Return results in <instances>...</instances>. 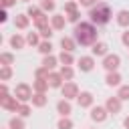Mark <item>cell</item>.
Segmentation results:
<instances>
[{"label": "cell", "mask_w": 129, "mask_h": 129, "mask_svg": "<svg viewBox=\"0 0 129 129\" xmlns=\"http://www.w3.org/2000/svg\"><path fill=\"white\" fill-rule=\"evenodd\" d=\"M73 38L77 40L79 46H93L99 40V32L97 26L91 20H81L79 24H75L73 28Z\"/></svg>", "instance_id": "cell-1"}, {"label": "cell", "mask_w": 129, "mask_h": 129, "mask_svg": "<svg viewBox=\"0 0 129 129\" xmlns=\"http://www.w3.org/2000/svg\"><path fill=\"white\" fill-rule=\"evenodd\" d=\"M87 16H89V20H91L95 26H105V24L111 22V18H113V10H111V6H109L107 2L99 0L95 6L89 8Z\"/></svg>", "instance_id": "cell-2"}, {"label": "cell", "mask_w": 129, "mask_h": 129, "mask_svg": "<svg viewBox=\"0 0 129 129\" xmlns=\"http://www.w3.org/2000/svg\"><path fill=\"white\" fill-rule=\"evenodd\" d=\"M32 95H34V89H32V85H28V83H18V85L14 87V97H16L20 103H30Z\"/></svg>", "instance_id": "cell-3"}, {"label": "cell", "mask_w": 129, "mask_h": 129, "mask_svg": "<svg viewBox=\"0 0 129 129\" xmlns=\"http://www.w3.org/2000/svg\"><path fill=\"white\" fill-rule=\"evenodd\" d=\"M58 91H60L62 99H69V101L77 99V97H79V93H81V89H79V85H77L75 81H64V85H62Z\"/></svg>", "instance_id": "cell-4"}, {"label": "cell", "mask_w": 129, "mask_h": 129, "mask_svg": "<svg viewBox=\"0 0 129 129\" xmlns=\"http://www.w3.org/2000/svg\"><path fill=\"white\" fill-rule=\"evenodd\" d=\"M109 111H107V107L105 105H93L91 107V113H89V117H91V121L93 123H105L107 119H109Z\"/></svg>", "instance_id": "cell-5"}, {"label": "cell", "mask_w": 129, "mask_h": 129, "mask_svg": "<svg viewBox=\"0 0 129 129\" xmlns=\"http://www.w3.org/2000/svg\"><path fill=\"white\" fill-rule=\"evenodd\" d=\"M103 69L107 71V73H111V71H119V67H121V56L117 54V52H109V54H105L103 56Z\"/></svg>", "instance_id": "cell-6"}, {"label": "cell", "mask_w": 129, "mask_h": 129, "mask_svg": "<svg viewBox=\"0 0 129 129\" xmlns=\"http://www.w3.org/2000/svg\"><path fill=\"white\" fill-rule=\"evenodd\" d=\"M20 105H22V103H20L16 97H10V95H0V107H2V109H6L8 113H18Z\"/></svg>", "instance_id": "cell-7"}, {"label": "cell", "mask_w": 129, "mask_h": 129, "mask_svg": "<svg viewBox=\"0 0 129 129\" xmlns=\"http://www.w3.org/2000/svg\"><path fill=\"white\" fill-rule=\"evenodd\" d=\"M95 56L93 54H83V56H79L77 58V67H79V71L81 73H91L93 69H95Z\"/></svg>", "instance_id": "cell-8"}, {"label": "cell", "mask_w": 129, "mask_h": 129, "mask_svg": "<svg viewBox=\"0 0 129 129\" xmlns=\"http://www.w3.org/2000/svg\"><path fill=\"white\" fill-rule=\"evenodd\" d=\"M77 103H79L81 109H91L95 105V95L91 91H81L79 97H77Z\"/></svg>", "instance_id": "cell-9"}, {"label": "cell", "mask_w": 129, "mask_h": 129, "mask_svg": "<svg viewBox=\"0 0 129 129\" xmlns=\"http://www.w3.org/2000/svg\"><path fill=\"white\" fill-rule=\"evenodd\" d=\"M105 107H107V111H109L111 115H117V113H121V109H123V101H121L117 95H115V97H107Z\"/></svg>", "instance_id": "cell-10"}, {"label": "cell", "mask_w": 129, "mask_h": 129, "mask_svg": "<svg viewBox=\"0 0 129 129\" xmlns=\"http://www.w3.org/2000/svg\"><path fill=\"white\" fill-rule=\"evenodd\" d=\"M91 54L97 58V56H105V54H109V44L107 42H103V40H97L93 46H91Z\"/></svg>", "instance_id": "cell-11"}, {"label": "cell", "mask_w": 129, "mask_h": 129, "mask_svg": "<svg viewBox=\"0 0 129 129\" xmlns=\"http://www.w3.org/2000/svg\"><path fill=\"white\" fill-rule=\"evenodd\" d=\"M56 113H58L60 117H71V113H73V105H71V101H69V99H60V101H56Z\"/></svg>", "instance_id": "cell-12"}, {"label": "cell", "mask_w": 129, "mask_h": 129, "mask_svg": "<svg viewBox=\"0 0 129 129\" xmlns=\"http://www.w3.org/2000/svg\"><path fill=\"white\" fill-rule=\"evenodd\" d=\"M8 44H10V48H14V50H20V48H24V46H26V36H22V34L14 32V34L8 38Z\"/></svg>", "instance_id": "cell-13"}, {"label": "cell", "mask_w": 129, "mask_h": 129, "mask_svg": "<svg viewBox=\"0 0 129 129\" xmlns=\"http://www.w3.org/2000/svg\"><path fill=\"white\" fill-rule=\"evenodd\" d=\"M48 85H50V89H60L62 85H64V79H62V75L58 73V71H50V75H48Z\"/></svg>", "instance_id": "cell-14"}, {"label": "cell", "mask_w": 129, "mask_h": 129, "mask_svg": "<svg viewBox=\"0 0 129 129\" xmlns=\"http://www.w3.org/2000/svg\"><path fill=\"white\" fill-rule=\"evenodd\" d=\"M28 26H30V16H28L26 12L14 16V28H18V30H26Z\"/></svg>", "instance_id": "cell-15"}, {"label": "cell", "mask_w": 129, "mask_h": 129, "mask_svg": "<svg viewBox=\"0 0 129 129\" xmlns=\"http://www.w3.org/2000/svg\"><path fill=\"white\" fill-rule=\"evenodd\" d=\"M67 14H52L50 16V26L54 30H64V24H67Z\"/></svg>", "instance_id": "cell-16"}, {"label": "cell", "mask_w": 129, "mask_h": 129, "mask_svg": "<svg viewBox=\"0 0 129 129\" xmlns=\"http://www.w3.org/2000/svg\"><path fill=\"white\" fill-rule=\"evenodd\" d=\"M121 81H123V79H121L119 71H111V73L105 75V85H107V87H119Z\"/></svg>", "instance_id": "cell-17"}, {"label": "cell", "mask_w": 129, "mask_h": 129, "mask_svg": "<svg viewBox=\"0 0 129 129\" xmlns=\"http://www.w3.org/2000/svg\"><path fill=\"white\" fill-rule=\"evenodd\" d=\"M40 64H42V67H46L48 71H54L56 67H60V62H58V56H54V54H44Z\"/></svg>", "instance_id": "cell-18"}, {"label": "cell", "mask_w": 129, "mask_h": 129, "mask_svg": "<svg viewBox=\"0 0 129 129\" xmlns=\"http://www.w3.org/2000/svg\"><path fill=\"white\" fill-rule=\"evenodd\" d=\"M115 22H117L121 28H129V10H127V8L119 10V12L115 14Z\"/></svg>", "instance_id": "cell-19"}, {"label": "cell", "mask_w": 129, "mask_h": 129, "mask_svg": "<svg viewBox=\"0 0 129 129\" xmlns=\"http://www.w3.org/2000/svg\"><path fill=\"white\" fill-rule=\"evenodd\" d=\"M42 42V36H40V32L38 30H34V32H26V44L28 46H32V48H38V44Z\"/></svg>", "instance_id": "cell-20"}, {"label": "cell", "mask_w": 129, "mask_h": 129, "mask_svg": "<svg viewBox=\"0 0 129 129\" xmlns=\"http://www.w3.org/2000/svg\"><path fill=\"white\" fill-rule=\"evenodd\" d=\"M30 103H32V107L42 109V107L48 103V97H46V93H34V95H32V99H30Z\"/></svg>", "instance_id": "cell-21"}, {"label": "cell", "mask_w": 129, "mask_h": 129, "mask_svg": "<svg viewBox=\"0 0 129 129\" xmlns=\"http://www.w3.org/2000/svg\"><path fill=\"white\" fill-rule=\"evenodd\" d=\"M26 14H28V16H30V20L34 22V20H38V18H42V16H44L46 12H44V10L40 8V6H34V4H30V6L26 8Z\"/></svg>", "instance_id": "cell-22"}, {"label": "cell", "mask_w": 129, "mask_h": 129, "mask_svg": "<svg viewBox=\"0 0 129 129\" xmlns=\"http://www.w3.org/2000/svg\"><path fill=\"white\" fill-rule=\"evenodd\" d=\"M77 46H79V44H77V40H75L73 36H62V38H60V48H62V50L73 52Z\"/></svg>", "instance_id": "cell-23"}, {"label": "cell", "mask_w": 129, "mask_h": 129, "mask_svg": "<svg viewBox=\"0 0 129 129\" xmlns=\"http://www.w3.org/2000/svg\"><path fill=\"white\" fill-rule=\"evenodd\" d=\"M32 89H34V93H46L50 89V85H48L46 79H34L32 81Z\"/></svg>", "instance_id": "cell-24"}, {"label": "cell", "mask_w": 129, "mask_h": 129, "mask_svg": "<svg viewBox=\"0 0 129 129\" xmlns=\"http://www.w3.org/2000/svg\"><path fill=\"white\" fill-rule=\"evenodd\" d=\"M58 73L62 75L64 81H73V79H75V69H73V64H60V67H58Z\"/></svg>", "instance_id": "cell-25"}, {"label": "cell", "mask_w": 129, "mask_h": 129, "mask_svg": "<svg viewBox=\"0 0 129 129\" xmlns=\"http://www.w3.org/2000/svg\"><path fill=\"white\" fill-rule=\"evenodd\" d=\"M58 62L60 64H75V54L69 50H60L58 52Z\"/></svg>", "instance_id": "cell-26"}, {"label": "cell", "mask_w": 129, "mask_h": 129, "mask_svg": "<svg viewBox=\"0 0 129 129\" xmlns=\"http://www.w3.org/2000/svg\"><path fill=\"white\" fill-rule=\"evenodd\" d=\"M12 75H14V71H12V64H0V81H10L12 79Z\"/></svg>", "instance_id": "cell-27"}, {"label": "cell", "mask_w": 129, "mask_h": 129, "mask_svg": "<svg viewBox=\"0 0 129 129\" xmlns=\"http://www.w3.org/2000/svg\"><path fill=\"white\" fill-rule=\"evenodd\" d=\"M26 127V123H24V117H20V115H16V117H10V121H8V129H24Z\"/></svg>", "instance_id": "cell-28"}, {"label": "cell", "mask_w": 129, "mask_h": 129, "mask_svg": "<svg viewBox=\"0 0 129 129\" xmlns=\"http://www.w3.org/2000/svg\"><path fill=\"white\" fill-rule=\"evenodd\" d=\"M79 0H69V2H64V6H62V14H73V12H77L79 10Z\"/></svg>", "instance_id": "cell-29"}, {"label": "cell", "mask_w": 129, "mask_h": 129, "mask_svg": "<svg viewBox=\"0 0 129 129\" xmlns=\"http://www.w3.org/2000/svg\"><path fill=\"white\" fill-rule=\"evenodd\" d=\"M38 32H40L42 40H50V38H52V34H54V28H52L50 24H44V26H40V28H38Z\"/></svg>", "instance_id": "cell-30"}, {"label": "cell", "mask_w": 129, "mask_h": 129, "mask_svg": "<svg viewBox=\"0 0 129 129\" xmlns=\"http://www.w3.org/2000/svg\"><path fill=\"white\" fill-rule=\"evenodd\" d=\"M38 6H40L46 14H48V12L52 14V12L56 10V2H54V0H40V2H38Z\"/></svg>", "instance_id": "cell-31"}, {"label": "cell", "mask_w": 129, "mask_h": 129, "mask_svg": "<svg viewBox=\"0 0 129 129\" xmlns=\"http://www.w3.org/2000/svg\"><path fill=\"white\" fill-rule=\"evenodd\" d=\"M36 50H38L42 56H44V54H52V42H50V40H42Z\"/></svg>", "instance_id": "cell-32"}, {"label": "cell", "mask_w": 129, "mask_h": 129, "mask_svg": "<svg viewBox=\"0 0 129 129\" xmlns=\"http://www.w3.org/2000/svg\"><path fill=\"white\" fill-rule=\"evenodd\" d=\"M73 127H75V123L71 117H60L56 123V129H73Z\"/></svg>", "instance_id": "cell-33"}, {"label": "cell", "mask_w": 129, "mask_h": 129, "mask_svg": "<svg viewBox=\"0 0 129 129\" xmlns=\"http://www.w3.org/2000/svg\"><path fill=\"white\" fill-rule=\"evenodd\" d=\"M117 97L121 101H129V85H119L117 87Z\"/></svg>", "instance_id": "cell-34"}, {"label": "cell", "mask_w": 129, "mask_h": 129, "mask_svg": "<svg viewBox=\"0 0 129 129\" xmlns=\"http://www.w3.org/2000/svg\"><path fill=\"white\" fill-rule=\"evenodd\" d=\"M0 64H14V54L8 50L0 52Z\"/></svg>", "instance_id": "cell-35"}, {"label": "cell", "mask_w": 129, "mask_h": 129, "mask_svg": "<svg viewBox=\"0 0 129 129\" xmlns=\"http://www.w3.org/2000/svg\"><path fill=\"white\" fill-rule=\"evenodd\" d=\"M48 75H50V71L46 67H42V64L34 69V79H48Z\"/></svg>", "instance_id": "cell-36"}, {"label": "cell", "mask_w": 129, "mask_h": 129, "mask_svg": "<svg viewBox=\"0 0 129 129\" xmlns=\"http://www.w3.org/2000/svg\"><path fill=\"white\" fill-rule=\"evenodd\" d=\"M16 115H20V117H24V119H26V117H30V115H32V105H28V103H22Z\"/></svg>", "instance_id": "cell-37"}, {"label": "cell", "mask_w": 129, "mask_h": 129, "mask_svg": "<svg viewBox=\"0 0 129 129\" xmlns=\"http://www.w3.org/2000/svg\"><path fill=\"white\" fill-rule=\"evenodd\" d=\"M81 16H83L81 10H77V12H73V14H67V20H69L71 24H79V22H81Z\"/></svg>", "instance_id": "cell-38"}, {"label": "cell", "mask_w": 129, "mask_h": 129, "mask_svg": "<svg viewBox=\"0 0 129 129\" xmlns=\"http://www.w3.org/2000/svg\"><path fill=\"white\" fill-rule=\"evenodd\" d=\"M121 44L125 48H129V28H125V32H121Z\"/></svg>", "instance_id": "cell-39"}, {"label": "cell", "mask_w": 129, "mask_h": 129, "mask_svg": "<svg viewBox=\"0 0 129 129\" xmlns=\"http://www.w3.org/2000/svg\"><path fill=\"white\" fill-rule=\"evenodd\" d=\"M99 0H79V4L81 6H85V8H91V6H95Z\"/></svg>", "instance_id": "cell-40"}, {"label": "cell", "mask_w": 129, "mask_h": 129, "mask_svg": "<svg viewBox=\"0 0 129 129\" xmlns=\"http://www.w3.org/2000/svg\"><path fill=\"white\" fill-rule=\"evenodd\" d=\"M18 0H0V4H2V8H10V6H14Z\"/></svg>", "instance_id": "cell-41"}, {"label": "cell", "mask_w": 129, "mask_h": 129, "mask_svg": "<svg viewBox=\"0 0 129 129\" xmlns=\"http://www.w3.org/2000/svg\"><path fill=\"white\" fill-rule=\"evenodd\" d=\"M8 20V12H6V8H2L0 10V22H6Z\"/></svg>", "instance_id": "cell-42"}, {"label": "cell", "mask_w": 129, "mask_h": 129, "mask_svg": "<svg viewBox=\"0 0 129 129\" xmlns=\"http://www.w3.org/2000/svg\"><path fill=\"white\" fill-rule=\"evenodd\" d=\"M0 95H8V85H6L4 81L0 83Z\"/></svg>", "instance_id": "cell-43"}, {"label": "cell", "mask_w": 129, "mask_h": 129, "mask_svg": "<svg viewBox=\"0 0 129 129\" xmlns=\"http://www.w3.org/2000/svg\"><path fill=\"white\" fill-rule=\"evenodd\" d=\"M123 127H125V129H129V115L123 119Z\"/></svg>", "instance_id": "cell-44"}, {"label": "cell", "mask_w": 129, "mask_h": 129, "mask_svg": "<svg viewBox=\"0 0 129 129\" xmlns=\"http://www.w3.org/2000/svg\"><path fill=\"white\" fill-rule=\"evenodd\" d=\"M18 2H30V0H18Z\"/></svg>", "instance_id": "cell-45"}, {"label": "cell", "mask_w": 129, "mask_h": 129, "mask_svg": "<svg viewBox=\"0 0 129 129\" xmlns=\"http://www.w3.org/2000/svg\"><path fill=\"white\" fill-rule=\"evenodd\" d=\"M87 129H97V127H87Z\"/></svg>", "instance_id": "cell-46"}]
</instances>
